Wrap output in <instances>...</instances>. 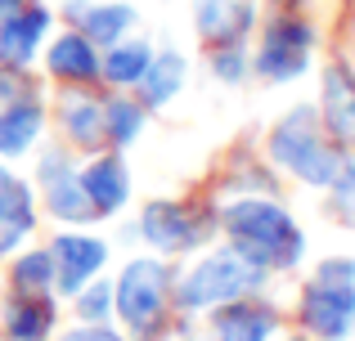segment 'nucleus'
Segmentation results:
<instances>
[{
	"instance_id": "obj_1",
	"label": "nucleus",
	"mask_w": 355,
	"mask_h": 341,
	"mask_svg": "<svg viewBox=\"0 0 355 341\" xmlns=\"http://www.w3.org/2000/svg\"><path fill=\"white\" fill-rule=\"evenodd\" d=\"M225 234L234 238V252L261 270H293L306 252V238L293 225V216L266 198L234 202L225 211Z\"/></svg>"
},
{
	"instance_id": "obj_9",
	"label": "nucleus",
	"mask_w": 355,
	"mask_h": 341,
	"mask_svg": "<svg viewBox=\"0 0 355 341\" xmlns=\"http://www.w3.org/2000/svg\"><path fill=\"white\" fill-rule=\"evenodd\" d=\"M50 256H54V288L77 297L90 274L108 261V247L99 243V238H86V234H63L59 243L50 247Z\"/></svg>"
},
{
	"instance_id": "obj_17",
	"label": "nucleus",
	"mask_w": 355,
	"mask_h": 341,
	"mask_svg": "<svg viewBox=\"0 0 355 341\" xmlns=\"http://www.w3.org/2000/svg\"><path fill=\"white\" fill-rule=\"evenodd\" d=\"M50 328H54V310H50V301H41V292H23L5 310V337L9 341H45Z\"/></svg>"
},
{
	"instance_id": "obj_26",
	"label": "nucleus",
	"mask_w": 355,
	"mask_h": 341,
	"mask_svg": "<svg viewBox=\"0 0 355 341\" xmlns=\"http://www.w3.org/2000/svg\"><path fill=\"white\" fill-rule=\"evenodd\" d=\"M211 68H216V77L230 81V86L248 77V59L239 54V45H216V54H211Z\"/></svg>"
},
{
	"instance_id": "obj_21",
	"label": "nucleus",
	"mask_w": 355,
	"mask_h": 341,
	"mask_svg": "<svg viewBox=\"0 0 355 341\" xmlns=\"http://www.w3.org/2000/svg\"><path fill=\"white\" fill-rule=\"evenodd\" d=\"M63 131L81 144V149H95L104 140V104L90 95H68L63 99Z\"/></svg>"
},
{
	"instance_id": "obj_28",
	"label": "nucleus",
	"mask_w": 355,
	"mask_h": 341,
	"mask_svg": "<svg viewBox=\"0 0 355 341\" xmlns=\"http://www.w3.org/2000/svg\"><path fill=\"white\" fill-rule=\"evenodd\" d=\"M63 341H126V337H117L108 324H90V328H77V333H68Z\"/></svg>"
},
{
	"instance_id": "obj_7",
	"label": "nucleus",
	"mask_w": 355,
	"mask_h": 341,
	"mask_svg": "<svg viewBox=\"0 0 355 341\" xmlns=\"http://www.w3.org/2000/svg\"><path fill=\"white\" fill-rule=\"evenodd\" d=\"M139 234L153 247H162V252H189V247L202 243L207 220H198V211L184 207V202H148L144 220H139Z\"/></svg>"
},
{
	"instance_id": "obj_18",
	"label": "nucleus",
	"mask_w": 355,
	"mask_h": 341,
	"mask_svg": "<svg viewBox=\"0 0 355 341\" xmlns=\"http://www.w3.org/2000/svg\"><path fill=\"white\" fill-rule=\"evenodd\" d=\"M41 104L36 99H18L14 108L0 113V153L5 158H18V153L32 149V140L41 135Z\"/></svg>"
},
{
	"instance_id": "obj_11",
	"label": "nucleus",
	"mask_w": 355,
	"mask_h": 341,
	"mask_svg": "<svg viewBox=\"0 0 355 341\" xmlns=\"http://www.w3.org/2000/svg\"><path fill=\"white\" fill-rule=\"evenodd\" d=\"M275 310L270 306H257V301L239 297V301H225V306L216 310V319H211V333L216 341H266L275 333Z\"/></svg>"
},
{
	"instance_id": "obj_31",
	"label": "nucleus",
	"mask_w": 355,
	"mask_h": 341,
	"mask_svg": "<svg viewBox=\"0 0 355 341\" xmlns=\"http://www.w3.org/2000/svg\"><path fill=\"white\" fill-rule=\"evenodd\" d=\"M293 341H302V337H293Z\"/></svg>"
},
{
	"instance_id": "obj_2",
	"label": "nucleus",
	"mask_w": 355,
	"mask_h": 341,
	"mask_svg": "<svg viewBox=\"0 0 355 341\" xmlns=\"http://www.w3.org/2000/svg\"><path fill=\"white\" fill-rule=\"evenodd\" d=\"M270 153H275V162L284 171H293L302 184H315V189H329L338 167H342V153L324 140L315 108H293L270 131Z\"/></svg>"
},
{
	"instance_id": "obj_3",
	"label": "nucleus",
	"mask_w": 355,
	"mask_h": 341,
	"mask_svg": "<svg viewBox=\"0 0 355 341\" xmlns=\"http://www.w3.org/2000/svg\"><path fill=\"white\" fill-rule=\"evenodd\" d=\"M302 324L320 341H342L355 328V261L329 256L320 261L311 288L302 297Z\"/></svg>"
},
{
	"instance_id": "obj_23",
	"label": "nucleus",
	"mask_w": 355,
	"mask_h": 341,
	"mask_svg": "<svg viewBox=\"0 0 355 341\" xmlns=\"http://www.w3.org/2000/svg\"><path fill=\"white\" fill-rule=\"evenodd\" d=\"M139 131H144V113H139V104H130V99H113V104H104V135L117 144V149H126Z\"/></svg>"
},
{
	"instance_id": "obj_12",
	"label": "nucleus",
	"mask_w": 355,
	"mask_h": 341,
	"mask_svg": "<svg viewBox=\"0 0 355 341\" xmlns=\"http://www.w3.org/2000/svg\"><path fill=\"white\" fill-rule=\"evenodd\" d=\"M193 18H198V32L207 36V41H216V45H239V36L252 27L257 9H252L248 0H198Z\"/></svg>"
},
{
	"instance_id": "obj_13",
	"label": "nucleus",
	"mask_w": 355,
	"mask_h": 341,
	"mask_svg": "<svg viewBox=\"0 0 355 341\" xmlns=\"http://www.w3.org/2000/svg\"><path fill=\"white\" fill-rule=\"evenodd\" d=\"M324 126L355 153V77L347 68L324 72Z\"/></svg>"
},
{
	"instance_id": "obj_4",
	"label": "nucleus",
	"mask_w": 355,
	"mask_h": 341,
	"mask_svg": "<svg viewBox=\"0 0 355 341\" xmlns=\"http://www.w3.org/2000/svg\"><path fill=\"white\" fill-rule=\"evenodd\" d=\"M266 283V270L252 265L248 256H239L234 247L230 252H216L207 261H198L180 283V306L184 310H207V306H225V301L252 297V292Z\"/></svg>"
},
{
	"instance_id": "obj_16",
	"label": "nucleus",
	"mask_w": 355,
	"mask_h": 341,
	"mask_svg": "<svg viewBox=\"0 0 355 341\" xmlns=\"http://www.w3.org/2000/svg\"><path fill=\"white\" fill-rule=\"evenodd\" d=\"M32 225H36L32 220V189L9 180L5 189H0V256L14 252V247L32 234Z\"/></svg>"
},
{
	"instance_id": "obj_29",
	"label": "nucleus",
	"mask_w": 355,
	"mask_h": 341,
	"mask_svg": "<svg viewBox=\"0 0 355 341\" xmlns=\"http://www.w3.org/2000/svg\"><path fill=\"white\" fill-rule=\"evenodd\" d=\"M27 0H0V18H9V14H18Z\"/></svg>"
},
{
	"instance_id": "obj_25",
	"label": "nucleus",
	"mask_w": 355,
	"mask_h": 341,
	"mask_svg": "<svg viewBox=\"0 0 355 341\" xmlns=\"http://www.w3.org/2000/svg\"><path fill=\"white\" fill-rule=\"evenodd\" d=\"M77 310L81 319H90V324H104L108 310H113V283H90V288L77 292Z\"/></svg>"
},
{
	"instance_id": "obj_19",
	"label": "nucleus",
	"mask_w": 355,
	"mask_h": 341,
	"mask_svg": "<svg viewBox=\"0 0 355 341\" xmlns=\"http://www.w3.org/2000/svg\"><path fill=\"white\" fill-rule=\"evenodd\" d=\"M50 72L63 77V81H95V72H99L95 45L81 32H68L63 41H54V50H50Z\"/></svg>"
},
{
	"instance_id": "obj_22",
	"label": "nucleus",
	"mask_w": 355,
	"mask_h": 341,
	"mask_svg": "<svg viewBox=\"0 0 355 341\" xmlns=\"http://www.w3.org/2000/svg\"><path fill=\"white\" fill-rule=\"evenodd\" d=\"M153 63V50H148V41H113L104 54V77L113 81V86H135L139 77H144V68Z\"/></svg>"
},
{
	"instance_id": "obj_14",
	"label": "nucleus",
	"mask_w": 355,
	"mask_h": 341,
	"mask_svg": "<svg viewBox=\"0 0 355 341\" xmlns=\"http://www.w3.org/2000/svg\"><path fill=\"white\" fill-rule=\"evenodd\" d=\"M81 189H86L95 216H108V211H117L130 198V175L121 167V158H99L81 171Z\"/></svg>"
},
{
	"instance_id": "obj_30",
	"label": "nucleus",
	"mask_w": 355,
	"mask_h": 341,
	"mask_svg": "<svg viewBox=\"0 0 355 341\" xmlns=\"http://www.w3.org/2000/svg\"><path fill=\"white\" fill-rule=\"evenodd\" d=\"M9 180H14V175H9L5 167H0V189H5V184H9Z\"/></svg>"
},
{
	"instance_id": "obj_24",
	"label": "nucleus",
	"mask_w": 355,
	"mask_h": 341,
	"mask_svg": "<svg viewBox=\"0 0 355 341\" xmlns=\"http://www.w3.org/2000/svg\"><path fill=\"white\" fill-rule=\"evenodd\" d=\"M14 283H18V292H45V288H54V256L50 252L23 256V261L14 265Z\"/></svg>"
},
{
	"instance_id": "obj_27",
	"label": "nucleus",
	"mask_w": 355,
	"mask_h": 341,
	"mask_svg": "<svg viewBox=\"0 0 355 341\" xmlns=\"http://www.w3.org/2000/svg\"><path fill=\"white\" fill-rule=\"evenodd\" d=\"M18 99H32L27 77H18V72H0V113H5V108H14Z\"/></svg>"
},
{
	"instance_id": "obj_15",
	"label": "nucleus",
	"mask_w": 355,
	"mask_h": 341,
	"mask_svg": "<svg viewBox=\"0 0 355 341\" xmlns=\"http://www.w3.org/2000/svg\"><path fill=\"white\" fill-rule=\"evenodd\" d=\"M68 14L81 23V36L95 41V45L121 41V32L135 23V9H130V5H86V0H72Z\"/></svg>"
},
{
	"instance_id": "obj_5",
	"label": "nucleus",
	"mask_w": 355,
	"mask_h": 341,
	"mask_svg": "<svg viewBox=\"0 0 355 341\" xmlns=\"http://www.w3.org/2000/svg\"><path fill=\"white\" fill-rule=\"evenodd\" d=\"M166 288H171V270H166L162 261H153V256L130 261L126 270H121L117 288H113V301H117L121 319H126V328L153 333L157 315H162V306H166Z\"/></svg>"
},
{
	"instance_id": "obj_6",
	"label": "nucleus",
	"mask_w": 355,
	"mask_h": 341,
	"mask_svg": "<svg viewBox=\"0 0 355 341\" xmlns=\"http://www.w3.org/2000/svg\"><path fill=\"white\" fill-rule=\"evenodd\" d=\"M311 41H315V32L306 23H297V18H279V23L270 27L261 54H257V72L266 81L302 77V72L311 68Z\"/></svg>"
},
{
	"instance_id": "obj_8",
	"label": "nucleus",
	"mask_w": 355,
	"mask_h": 341,
	"mask_svg": "<svg viewBox=\"0 0 355 341\" xmlns=\"http://www.w3.org/2000/svg\"><path fill=\"white\" fill-rule=\"evenodd\" d=\"M41 184H45V202L59 220H72V225H86L95 216L86 189H81V175L68 167V153H45L41 158Z\"/></svg>"
},
{
	"instance_id": "obj_10",
	"label": "nucleus",
	"mask_w": 355,
	"mask_h": 341,
	"mask_svg": "<svg viewBox=\"0 0 355 341\" xmlns=\"http://www.w3.org/2000/svg\"><path fill=\"white\" fill-rule=\"evenodd\" d=\"M45 27H50V14H45V9H32V5H23L18 14L0 18V63L27 68L36 45H41V36H45Z\"/></svg>"
},
{
	"instance_id": "obj_20",
	"label": "nucleus",
	"mask_w": 355,
	"mask_h": 341,
	"mask_svg": "<svg viewBox=\"0 0 355 341\" xmlns=\"http://www.w3.org/2000/svg\"><path fill=\"white\" fill-rule=\"evenodd\" d=\"M148 108H162L175 90L184 86V59L180 54H153V63L144 68V77L135 81Z\"/></svg>"
}]
</instances>
